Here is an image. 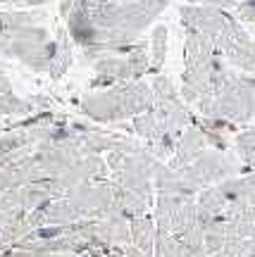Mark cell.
Returning <instances> with one entry per match:
<instances>
[{"mask_svg":"<svg viewBox=\"0 0 255 257\" xmlns=\"http://www.w3.org/2000/svg\"><path fill=\"white\" fill-rule=\"evenodd\" d=\"M164 50H167V27H155V34H153V57H155V64H160L164 60Z\"/></svg>","mask_w":255,"mask_h":257,"instance_id":"obj_1","label":"cell"},{"mask_svg":"<svg viewBox=\"0 0 255 257\" xmlns=\"http://www.w3.org/2000/svg\"><path fill=\"white\" fill-rule=\"evenodd\" d=\"M236 15L243 22H255V0H243L236 8Z\"/></svg>","mask_w":255,"mask_h":257,"instance_id":"obj_2","label":"cell"}]
</instances>
